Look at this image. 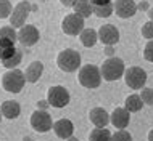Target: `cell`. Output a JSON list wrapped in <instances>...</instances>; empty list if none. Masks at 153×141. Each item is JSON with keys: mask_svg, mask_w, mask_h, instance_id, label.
<instances>
[{"mask_svg": "<svg viewBox=\"0 0 153 141\" xmlns=\"http://www.w3.org/2000/svg\"><path fill=\"white\" fill-rule=\"evenodd\" d=\"M24 84H26V77H24V72L19 70L18 68L15 69H8L5 74L2 76V85L7 92L10 93H19L24 88Z\"/></svg>", "mask_w": 153, "mask_h": 141, "instance_id": "cell-2", "label": "cell"}, {"mask_svg": "<svg viewBox=\"0 0 153 141\" xmlns=\"http://www.w3.org/2000/svg\"><path fill=\"white\" fill-rule=\"evenodd\" d=\"M11 47H15V42H13V40H10V39H0V50H3V48H11Z\"/></svg>", "mask_w": 153, "mask_h": 141, "instance_id": "cell-31", "label": "cell"}, {"mask_svg": "<svg viewBox=\"0 0 153 141\" xmlns=\"http://www.w3.org/2000/svg\"><path fill=\"white\" fill-rule=\"evenodd\" d=\"M143 58L147 61H150V63H153V39L148 40V43L143 48Z\"/></svg>", "mask_w": 153, "mask_h": 141, "instance_id": "cell-29", "label": "cell"}, {"mask_svg": "<svg viewBox=\"0 0 153 141\" xmlns=\"http://www.w3.org/2000/svg\"><path fill=\"white\" fill-rule=\"evenodd\" d=\"M124 61L121 58H114V56H110L108 59H105V63L102 64L100 68V72H102V79L108 82H114L118 80L119 77H123L124 74Z\"/></svg>", "mask_w": 153, "mask_h": 141, "instance_id": "cell-3", "label": "cell"}, {"mask_svg": "<svg viewBox=\"0 0 153 141\" xmlns=\"http://www.w3.org/2000/svg\"><path fill=\"white\" fill-rule=\"evenodd\" d=\"M0 39H10L16 42L18 40V32L15 31V27L11 26H5V27H0Z\"/></svg>", "mask_w": 153, "mask_h": 141, "instance_id": "cell-24", "label": "cell"}, {"mask_svg": "<svg viewBox=\"0 0 153 141\" xmlns=\"http://www.w3.org/2000/svg\"><path fill=\"white\" fill-rule=\"evenodd\" d=\"M98 35V40L105 45H111L113 47L114 43L119 42V31L116 26H113V24H105V26H102L100 29H98L97 32Z\"/></svg>", "mask_w": 153, "mask_h": 141, "instance_id": "cell-11", "label": "cell"}, {"mask_svg": "<svg viewBox=\"0 0 153 141\" xmlns=\"http://www.w3.org/2000/svg\"><path fill=\"white\" fill-rule=\"evenodd\" d=\"M113 3H105V5H92V13L97 15L98 18H108L113 15Z\"/></svg>", "mask_w": 153, "mask_h": 141, "instance_id": "cell-22", "label": "cell"}, {"mask_svg": "<svg viewBox=\"0 0 153 141\" xmlns=\"http://www.w3.org/2000/svg\"><path fill=\"white\" fill-rule=\"evenodd\" d=\"M31 10H32V7H31V3L27 2V0L19 2L18 5L13 8V11H11V15H10L11 26H15V27L24 26L26 21H27V16H29V13H31Z\"/></svg>", "mask_w": 153, "mask_h": 141, "instance_id": "cell-8", "label": "cell"}, {"mask_svg": "<svg viewBox=\"0 0 153 141\" xmlns=\"http://www.w3.org/2000/svg\"><path fill=\"white\" fill-rule=\"evenodd\" d=\"M0 112H2V115L5 119L13 120L21 114V106H19V103L15 101V99H7V101H3L2 106H0Z\"/></svg>", "mask_w": 153, "mask_h": 141, "instance_id": "cell-15", "label": "cell"}, {"mask_svg": "<svg viewBox=\"0 0 153 141\" xmlns=\"http://www.w3.org/2000/svg\"><path fill=\"white\" fill-rule=\"evenodd\" d=\"M111 141H132V136L127 130H118L116 133L111 135Z\"/></svg>", "mask_w": 153, "mask_h": 141, "instance_id": "cell-27", "label": "cell"}, {"mask_svg": "<svg viewBox=\"0 0 153 141\" xmlns=\"http://www.w3.org/2000/svg\"><path fill=\"white\" fill-rule=\"evenodd\" d=\"M142 35L143 39H148V40L153 39V21H148L142 26Z\"/></svg>", "mask_w": 153, "mask_h": 141, "instance_id": "cell-28", "label": "cell"}, {"mask_svg": "<svg viewBox=\"0 0 153 141\" xmlns=\"http://www.w3.org/2000/svg\"><path fill=\"white\" fill-rule=\"evenodd\" d=\"M61 2V5H65V7H73L74 3H76V0H60Z\"/></svg>", "mask_w": 153, "mask_h": 141, "instance_id": "cell-34", "label": "cell"}, {"mask_svg": "<svg viewBox=\"0 0 153 141\" xmlns=\"http://www.w3.org/2000/svg\"><path fill=\"white\" fill-rule=\"evenodd\" d=\"M47 101L50 106L56 107V109H61V107L69 104V92L61 85L50 87L47 92Z\"/></svg>", "mask_w": 153, "mask_h": 141, "instance_id": "cell-6", "label": "cell"}, {"mask_svg": "<svg viewBox=\"0 0 153 141\" xmlns=\"http://www.w3.org/2000/svg\"><path fill=\"white\" fill-rule=\"evenodd\" d=\"M53 125V120L52 115L44 109H37L32 112L31 115V127L34 128L36 131H40V133H45L48 131Z\"/></svg>", "mask_w": 153, "mask_h": 141, "instance_id": "cell-7", "label": "cell"}, {"mask_svg": "<svg viewBox=\"0 0 153 141\" xmlns=\"http://www.w3.org/2000/svg\"><path fill=\"white\" fill-rule=\"evenodd\" d=\"M124 82L129 87L131 90H140L143 88L147 84V72L142 68H137V66H132L129 69H124Z\"/></svg>", "mask_w": 153, "mask_h": 141, "instance_id": "cell-5", "label": "cell"}, {"mask_svg": "<svg viewBox=\"0 0 153 141\" xmlns=\"http://www.w3.org/2000/svg\"><path fill=\"white\" fill-rule=\"evenodd\" d=\"M23 141H31V138H29V136H24V140Z\"/></svg>", "mask_w": 153, "mask_h": 141, "instance_id": "cell-39", "label": "cell"}, {"mask_svg": "<svg viewBox=\"0 0 153 141\" xmlns=\"http://www.w3.org/2000/svg\"><path fill=\"white\" fill-rule=\"evenodd\" d=\"M77 80L79 84L84 87V88H98L102 84V72L97 66L94 64H85L79 69V76H77Z\"/></svg>", "mask_w": 153, "mask_h": 141, "instance_id": "cell-1", "label": "cell"}, {"mask_svg": "<svg viewBox=\"0 0 153 141\" xmlns=\"http://www.w3.org/2000/svg\"><path fill=\"white\" fill-rule=\"evenodd\" d=\"M82 29H84V18H81L76 13L65 16L61 21V31L66 35H79Z\"/></svg>", "mask_w": 153, "mask_h": 141, "instance_id": "cell-9", "label": "cell"}, {"mask_svg": "<svg viewBox=\"0 0 153 141\" xmlns=\"http://www.w3.org/2000/svg\"><path fill=\"white\" fill-rule=\"evenodd\" d=\"M56 64L63 72H74V70L79 69L81 66V55L79 51L73 48H66L63 51L58 53L56 56Z\"/></svg>", "mask_w": 153, "mask_h": 141, "instance_id": "cell-4", "label": "cell"}, {"mask_svg": "<svg viewBox=\"0 0 153 141\" xmlns=\"http://www.w3.org/2000/svg\"><path fill=\"white\" fill-rule=\"evenodd\" d=\"M52 128H53V131H55V135L61 140H68L69 136H73V133H74V123L69 119L56 120V122H53Z\"/></svg>", "mask_w": 153, "mask_h": 141, "instance_id": "cell-14", "label": "cell"}, {"mask_svg": "<svg viewBox=\"0 0 153 141\" xmlns=\"http://www.w3.org/2000/svg\"><path fill=\"white\" fill-rule=\"evenodd\" d=\"M15 51H16V47L0 50V61H5V59H8V58H11L15 55Z\"/></svg>", "mask_w": 153, "mask_h": 141, "instance_id": "cell-30", "label": "cell"}, {"mask_svg": "<svg viewBox=\"0 0 153 141\" xmlns=\"http://www.w3.org/2000/svg\"><path fill=\"white\" fill-rule=\"evenodd\" d=\"M0 120H2V112H0Z\"/></svg>", "mask_w": 153, "mask_h": 141, "instance_id": "cell-40", "label": "cell"}, {"mask_svg": "<svg viewBox=\"0 0 153 141\" xmlns=\"http://www.w3.org/2000/svg\"><path fill=\"white\" fill-rule=\"evenodd\" d=\"M113 53H114V50L111 45H106L105 47V55H108V56H113Z\"/></svg>", "mask_w": 153, "mask_h": 141, "instance_id": "cell-35", "label": "cell"}, {"mask_svg": "<svg viewBox=\"0 0 153 141\" xmlns=\"http://www.w3.org/2000/svg\"><path fill=\"white\" fill-rule=\"evenodd\" d=\"M21 59H23V51L19 48H16L13 56L8 58V59H5V61H2V66L7 68V69H15V68H18V66L21 64Z\"/></svg>", "mask_w": 153, "mask_h": 141, "instance_id": "cell-23", "label": "cell"}, {"mask_svg": "<svg viewBox=\"0 0 153 141\" xmlns=\"http://www.w3.org/2000/svg\"><path fill=\"white\" fill-rule=\"evenodd\" d=\"M40 34H39V29L32 24H24V26L19 27L18 31V42L23 45V47H32L39 42Z\"/></svg>", "mask_w": 153, "mask_h": 141, "instance_id": "cell-10", "label": "cell"}, {"mask_svg": "<svg viewBox=\"0 0 153 141\" xmlns=\"http://www.w3.org/2000/svg\"><path fill=\"white\" fill-rule=\"evenodd\" d=\"M124 107H126L129 112H139L143 107V101L139 95H129L124 101Z\"/></svg>", "mask_w": 153, "mask_h": 141, "instance_id": "cell-20", "label": "cell"}, {"mask_svg": "<svg viewBox=\"0 0 153 141\" xmlns=\"http://www.w3.org/2000/svg\"><path fill=\"white\" fill-rule=\"evenodd\" d=\"M148 8H150V7H148V2H147V0H142V2L137 5V10H142V11H147Z\"/></svg>", "mask_w": 153, "mask_h": 141, "instance_id": "cell-32", "label": "cell"}, {"mask_svg": "<svg viewBox=\"0 0 153 141\" xmlns=\"http://www.w3.org/2000/svg\"><path fill=\"white\" fill-rule=\"evenodd\" d=\"M44 74V64L40 61H32V63L26 68L24 70V77H26V82L29 84H36Z\"/></svg>", "mask_w": 153, "mask_h": 141, "instance_id": "cell-16", "label": "cell"}, {"mask_svg": "<svg viewBox=\"0 0 153 141\" xmlns=\"http://www.w3.org/2000/svg\"><path fill=\"white\" fill-rule=\"evenodd\" d=\"M89 141H111V131L106 127H97L90 131Z\"/></svg>", "mask_w": 153, "mask_h": 141, "instance_id": "cell-21", "label": "cell"}, {"mask_svg": "<svg viewBox=\"0 0 153 141\" xmlns=\"http://www.w3.org/2000/svg\"><path fill=\"white\" fill-rule=\"evenodd\" d=\"M113 10L116 11V15L123 19L132 18L137 11V3L134 0H116L113 3Z\"/></svg>", "mask_w": 153, "mask_h": 141, "instance_id": "cell-12", "label": "cell"}, {"mask_svg": "<svg viewBox=\"0 0 153 141\" xmlns=\"http://www.w3.org/2000/svg\"><path fill=\"white\" fill-rule=\"evenodd\" d=\"M48 106H50V104H48V101H39V103H37V107H39V109H47V107Z\"/></svg>", "mask_w": 153, "mask_h": 141, "instance_id": "cell-33", "label": "cell"}, {"mask_svg": "<svg viewBox=\"0 0 153 141\" xmlns=\"http://www.w3.org/2000/svg\"><path fill=\"white\" fill-rule=\"evenodd\" d=\"M79 39H81V42L84 47L90 48L97 43L98 35H97V31H94V29H82L81 34H79Z\"/></svg>", "mask_w": 153, "mask_h": 141, "instance_id": "cell-19", "label": "cell"}, {"mask_svg": "<svg viewBox=\"0 0 153 141\" xmlns=\"http://www.w3.org/2000/svg\"><path fill=\"white\" fill-rule=\"evenodd\" d=\"M140 98H142L143 104L147 106H153V88H148V87H143L140 88Z\"/></svg>", "mask_w": 153, "mask_h": 141, "instance_id": "cell-25", "label": "cell"}, {"mask_svg": "<svg viewBox=\"0 0 153 141\" xmlns=\"http://www.w3.org/2000/svg\"><path fill=\"white\" fill-rule=\"evenodd\" d=\"M148 141H153V128L150 130V133H148Z\"/></svg>", "mask_w": 153, "mask_h": 141, "instance_id": "cell-37", "label": "cell"}, {"mask_svg": "<svg viewBox=\"0 0 153 141\" xmlns=\"http://www.w3.org/2000/svg\"><path fill=\"white\" fill-rule=\"evenodd\" d=\"M74 8V13L79 15L81 18H89L92 15V3L89 0H76V3L73 5Z\"/></svg>", "mask_w": 153, "mask_h": 141, "instance_id": "cell-18", "label": "cell"}, {"mask_svg": "<svg viewBox=\"0 0 153 141\" xmlns=\"http://www.w3.org/2000/svg\"><path fill=\"white\" fill-rule=\"evenodd\" d=\"M89 119L95 127H106L110 123V114L103 107H94L89 112Z\"/></svg>", "mask_w": 153, "mask_h": 141, "instance_id": "cell-17", "label": "cell"}, {"mask_svg": "<svg viewBox=\"0 0 153 141\" xmlns=\"http://www.w3.org/2000/svg\"><path fill=\"white\" fill-rule=\"evenodd\" d=\"M11 11H13V7L8 0H0V19L10 18Z\"/></svg>", "mask_w": 153, "mask_h": 141, "instance_id": "cell-26", "label": "cell"}, {"mask_svg": "<svg viewBox=\"0 0 153 141\" xmlns=\"http://www.w3.org/2000/svg\"><path fill=\"white\" fill-rule=\"evenodd\" d=\"M110 122L116 128H119V130L127 128V125H129V122H131V112L126 107H116V109L110 114Z\"/></svg>", "mask_w": 153, "mask_h": 141, "instance_id": "cell-13", "label": "cell"}, {"mask_svg": "<svg viewBox=\"0 0 153 141\" xmlns=\"http://www.w3.org/2000/svg\"><path fill=\"white\" fill-rule=\"evenodd\" d=\"M147 11H148V18H150V21H153V7H152V8H148Z\"/></svg>", "mask_w": 153, "mask_h": 141, "instance_id": "cell-36", "label": "cell"}, {"mask_svg": "<svg viewBox=\"0 0 153 141\" xmlns=\"http://www.w3.org/2000/svg\"><path fill=\"white\" fill-rule=\"evenodd\" d=\"M68 141H77V140L74 138V136H69V138H68Z\"/></svg>", "mask_w": 153, "mask_h": 141, "instance_id": "cell-38", "label": "cell"}]
</instances>
